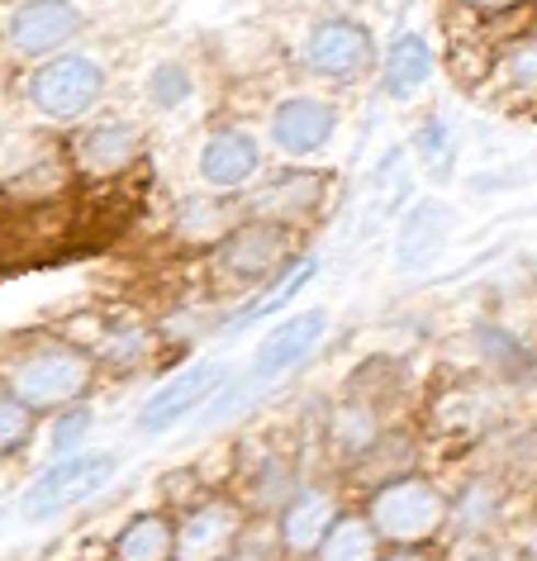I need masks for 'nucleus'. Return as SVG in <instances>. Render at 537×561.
I'll return each instance as SVG.
<instances>
[{
  "mask_svg": "<svg viewBox=\"0 0 537 561\" xmlns=\"http://www.w3.org/2000/svg\"><path fill=\"white\" fill-rule=\"evenodd\" d=\"M95 376H101V362L72 339H34L0 362V390H10L38 419L87 404Z\"/></svg>",
  "mask_w": 537,
  "mask_h": 561,
  "instance_id": "nucleus-1",
  "label": "nucleus"
},
{
  "mask_svg": "<svg viewBox=\"0 0 537 561\" xmlns=\"http://www.w3.org/2000/svg\"><path fill=\"white\" fill-rule=\"evenodd\" d=\"M362 514L372 518L386 547H433L452 533V495L423 471L366 490Z\"/></svg>",
  "mask_w": 537,
  "mask_h": 561,
  "instance_id": "nucleus-2",
  "label": "nucleus"
},
{
  "mask_svg": "<svg viewBox=\"0 0 537 561\" xmlns=\"http://www.w3.org/2000/svg\"><path fill=\"white\" fill-rule=\"evenodd\" d=\"M115 471H119V453H77V457L53 461L20 504L24 524H48V518L77 510L81 500L101 495V490L115 481Z\"/></svg>",
  "mask_w": 537,
  "mask_h": 561,
  "instance_id": "nucleus-3",
  "label": "nucleus"
},
{
  "mask_svg": "<svg viewBox=\"0 0 537 561\" xmlns=\"http://www.w3.org/2000/svg\"><path fill=\"white\" fill-rule=\"evenodd\" d=\"M300 262L295 257V229L272 219H243L238 229L215 248V272L233 286H262Z\"/></svg>",
  "mask_w": 537,
  "mask_h": 561,
  "instance_id": "nucleus-4",
  "label": "nucleus"
},
{
  "mask_svg": "<svg viewBox=\"0 0 537 561\" xmlns=\"http://www.w3.org/2000/svg\"><path fill=\"white\" fill-rule=\"evenodd\" d=\"M105 95V67L87 53H58L30 77V105L48 124H77Z\"/></svg>",
  "mask_w": 537,
  "mask_h": 561,
  "instance_id": "nucleus-5",
  "label": "nucleus"
},
{
  "mask_svg": "<svg viewBox=\"0 0 537 561\" xmlns=\"http://www.w3.org/2000/svg\"><path fill=\"white\" fill-rule=\"evenodd\" d=\"M252 514L233 495H195L176 514V561H224L248 533Z\"/></svg>",
  "mask_w": 537,
  "mask_h": 561,
  "instance_id": "nucleus-6",
  "label": "nucleus"
},
{
  "mask_svg": "<svg viewBox=\"0 0 537 561\" xmlns=\"http://www.w3.org/2000/svg\"><path fill=\"white\" fill-rule=\"evenodd\" d=\"M229 381H233V367H229V362H195V367L172 371V376H167V381L144 400V410H138V433L158 438V433L186 424L191 414H205V404L215 400Z\"/></svg>",
  "mask_w": 537,
  "mask_h": 561,
  "instance_id": "nucleus-7",
  "label": "nucleus"
},
{
  "mask_svg": "<svg viewBox=\"0 0 537 561\" xmlns=\"http://www.w3.org/2000/svg\"><path fill=\"white\" fill-rule=\"evenodd\" d=\"M380 404L386 400L352 381V396H343L329 410V419H323V453L338 461V471L357 467V461L390 433V414L380 410Z\"/></svg>",
  "mask_w": 537,
  "mask_h": 561,
  "instance_id": "nucleus-8",
  "label": "nucleus"
},
{
  "mask_svg": "<svg viewBox=\"0 0 537 561\" xmlns=\"http://www.w3.org/2000/svg\"><path fill=\"white\" fill-rule=\"evenodd\" d=\"M323 333H329V310H300V314L281 319V324L262 339V347L252 353L248 371H243V381H248L252 396L266 390L272 381H281L286 371L300 367V362L323 343Z\"/></svg>",
  "mask_w": 537,
  "mask_h": 561,
  "instance_id": "nucleus-9",
  "label": "nucleus"
},
{
  "mask_svg": "<svg viewBox=\"0 0 537 561\" xmlns=\"http://www.w3.org/2000/svg\"><path fill=\"white\" fill-rule=\"evenodd\" d=\"M338 518H343V500H338L333 485H300L286 510L272 518L281 557L286 561H315L319 542L333 533Z\"/></svg>",
  "mask_w": 537,
  "mask_h": 561,
  "instance_id": "nucleus-10",
  "label": "nucleus"
},
{
  "mask_svg": "<svg viewBox=\"0 0 537 561\" xmlns=\"http://www.w3.org/2000/svg\"><path fill=\"white\" fill-rule=\"evenodd\" d=\"M372 30L347 15H333V20H319L315 30L305 34V48L300 58L315 77H329V81H357L366 67H372Z\"/></svg>",
  "mask_w": 537,
  "mask_h": 561,
  "instance_id": "nucleus-11",
  "label": "nucleus"
},
{
  "mask_svg": "<svg viewBox=\"0 0 537 561\" xmlns=\"http://www.w3.org/2000/svg\"><path fill=\"white\" fill-rule=\"evenodd\" d=\"M138 152H144V138H138L134 124L110 119V124H91V129H81L72 138V148H67V158H72L77 176L115 181L138 162Z\"/></svg>",
  "mask_w": 537,
  "mask_h": 561,
  "instance_id": "nucleus-12",
  "label": "nucleus"
},
{
  "mask_svg": "<svg viewBox=\"0 0 537 561\" xmlns=\"http://www.w3.org/2000/svg\"><path fill=\"white\" fill-rule=\"evenodd\" d=\"M81 24L87 20H81L72 0H24L10 15V44H15V53H30V58H53L81 34Z\"/></svg>",
  "mask_w": 537,
  "mask_h": 561,
  "instance_id": "nucleus-13",
  "label": "nucleus"
},
{
  "mask_svg": "<svg viewBox=\"0 0 537 561\" xmlns=\"http://www.w3.org/2000/svg\"><path fill=\"white\" fill-rule=\"evenodd\" d=\"M323 195H329V176L315 172H281L276 181H266L258 195L243 201L248 219H272L286 224V229H300L305 219H315L323 209Z\"/></svg>",
  "mask_w": 537,
  "mask_h": 561,
  "instance_id": "nucleus-14",
  "label": "nucleus"
},
{
  "mask_svg": "<svg viewBox=\"0 0 537 561\" xmlns=\"http://www.w3.org/2000/svg\"><path fill=\"white\" fill-rule=\"evenodd\" d=\"M338 134V105L319 95H290L272 110V144L286 158H309Z\"/></svg>",
  "mask_w": 537,
  "mask_h": 561,
  "instance_id": "nucleus-15",
  "label": "nucleus"
},
{
  "mask_svg": "<svg viewBox=\"0 0 537 561\" xmlns=\"http://www.w3.org/2000/svg\"><path fill=\"white\" fill-rule=\"evenodd\" d=\"M452 238V205L447 201H414L404 209L400 229H395V266L400 272H419L429 266Z\"/></svg>",
  "mask_w": 537,
  "mask_h": 561,
  "instance_id": "nucleus-16",
  "label": "nucleus"
},
{
  "mask_svg": "<svg viewBox=\"0 0 537 561\" xmlns=\"http://www.w3.org/2000/svg\"><path fill=\"white\" fill-rule=\"evenodd\" d=\"M485 91L509 110L537 115V24L500 48V58L485 77Z\"/></svg>",
  "mask_w": 537,
  "mask_h": 561,
  "instance_id": "nucleus-17",
  "label": "nucleus"
},
{
  "mask_svg": "<svg viewBox=\"0 0 537 561\" xmlns=\"http://www.w3.org/2000/svg\"><path fill=\"white\" fill-rule=\"evenodd\" d=\"M262 172V144L248 129H215L201 144V176L215 191H238Z\"/></svg>",
  "mask_w": 537,
  "mask_h": 561,
  "instance_id": "nucleus-18",
  "label": "nucleus"
},
{
  "mask_svg": "<svg viewBox=\"0 0 537 561\" xmlns=\"http://www.w3.org/2000/svg\"><path fill=\"white\" fill-rule=\"evenodd\" d=\"M243 195H224V191H209V195H191V201H181L176 209V238L191 248H219L224 238H229L238 224H243Z\"/></svg>",
  "mask_w": 537,
  "mask_h": 561,
  "instance_id": "nucleus-19",
  "label": "nucleus"
},
{
  "mask_svg": "<svg viewBox=\"0 0 537 561\" xmlns=\"http://www.w3.org/2000/svg\"><path fill=\"white\" fill-rule=\"evenodd\" d=\"M509 510V481L504 476H471L457 495H452V533L457 538H485L500 528Z\"/></svg>",
  "mask_w": 537,
  "mask_h": 561,
  "instance_id": "nucleus-20",
  "label": "nucleus"
},
{
  "mask_svg": "<svg viewBox=\"0 0 537 561\" xmlns=\"http://www.w3.org/2000/svg\"><path fill=\"white\" fill-rule=\"evenodd\" d=\"M110 561H176V514H134L110 538Z\"/></svg>",
  "mask_w": 537,
  "mask_h": 561,
  "instance_id": "nucleus-21",
  "label": "nucleus"
},
{
  "mask_svg": "<svg viewBox=\"0 0 537 561\" xmlns=\"http://www.w3.org/2000/svg\"><path fill=\"white\" fill-rule=\"evenodd\" d=\"M433 77V48L423 34H400L386 53V77H380V87H386L390 101H414V95L429 87Z\"/></svg>",
  "mask_w": 537,
  "mask_h": 561,
  "instance_id": "nucleus-22",
  "label": "nucleus"
},
{
  "mask_svg": "<svg viewBox=\"0 0 537 561\" xmlns=\"http://www.w3.org/2000/svg\"><path fill=\"white\" fill-rule=\"evenodd\" d=\"M380 557H386V542H380V533L362 510H343V518L315 552V561H380Z\"/></svg>",
  "mask_w": 537,
  "mask_h": 561,
  "instance_id": "nucleus-23",
  "label": "nucleus"
},
{
  "mask_svg": "<svg viewBox=\"0 0 537 561\" xmlns=\"http://www.w3.org/2000/svg\"><path fill=\"white\" fill-rule=\"evenodd\" d=\"M315 276H319V262H315V257H300V262L290 266V272H281L276 280H266V290H262V296L252 300L248 310H238V314L229 319V324H233V329H243V324H258V319L276 314L281 305H290V300H295V296H300V290L309 286V280H315Z\"/></svg>",
  "mask_w": 537,
  "mask_h": 561,
  "instance_id": "nucleus-24",
  "label": "nucleus"
},
{
  "mask_svg": "<svg viewBox=\"0 0 537 561\" xmlns=\"http://www.w3.org/2000/svg\"><path fill=\"white\" fill-rule=\"evenodd\" d=\"M91 433H95V410H91V404H72V410L53 414V428H48V438H53V461L87 453Z\"/></svg>",
  "mask_w": 537,
  "mask_h": 561,
  "instance_id": "nucleus-25",
  "label": "nucleus"
},
{
  "mask_svg": "<svg viewBox=\"0 0 537 561\" xmlns=\"http://www.w3.org/2000/svg\"><path fill=\"white\" fill-rule=\"evenodd\" d=\"M414 152H419V162L433 172V181H447L452 176V158H457V144H452L447 119H423L419 134H414Z\"/></svg>",
  "mask_w": 537,
  "mask_h": 561,
  "instance_id": "nucleus-26",
  "label": "nucleus"
},
{
  "mask_svg": "<svg viewBox=\"0 0 537 561\" xmlns=\"http://www.w3.org/2000/svg\"><path fill=\"white\" fill-rule=\"evenodd\" d=\"M34 428H38V414L24 410V404L10 396V390H0V457H10V453H20V447H30Z\"/></svg>",
  "mask_w": 537,
  "mask_h": 561,
  "instance_id": "nucleus-27",
  "label": "nucleus"
},
{
  "mask_svg": "<svg viewBox=\"0 0 537 561\" xmlns=\"http://www.w3.org/2000/svg\"><path fill=\"white\" fill-rule=\"evenodd\" d=\"M191 91H195V81H191V72H186L181 62H158V67H152V77H148V101L158 105V110L186 105Z\"/></svg>",
  "mask_w": 537,
  "mask_h": 561,
  "instance_id": "nucleus-28",
  "label": "nucleus"
},
{
  "mask_svg": "<svg viewBox=\"0 0 537 561\" xmlns=\"http://www.w3.org/2000/svg\"><path fill=\"white\" fill-rule=\"evenodd\" d=\"M537 0H461V10H471V20H504V15H523Z\"/></svg>",
  "mask_w": 537,
  "mask_h": 561,
  "instance_id": "nucleus-29",
  "label": "nucleus"
},
{
  "mask_svg": "<svg viewBox=\"0 0 537 561\" xmlns=\"http://www.w3.org/2000/svg\"><path fill=\"white\" fill-rule=\"evenodd\" d=\"M380 561H443V557H437L433 547H386Z\"/></svg>",
  "mask_w": 537,
  "mask_h": 561,
  "instance_id": "nucleus-30",
  "label": "nucleus"
},
{
  "mask_svg": "<svg viewBox=\"0 0 537 561\" xmlns=\"http://www.w3.org/2000/svg\"><path fill=\"white\" fill-rule=\"evenodd\" d=\"M533 396H537V371H533Z\"/></svg>",
  "mask_w": 537,
  "mask_h": 561,
  "instance_id": "nucleus-31",
  "label": "nucleus"
}]
</instances>
